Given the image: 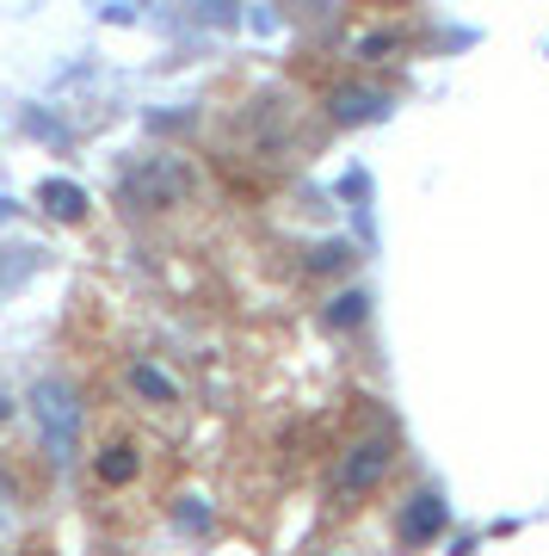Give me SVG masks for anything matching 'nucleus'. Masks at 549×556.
Returning a JSON list of instances; mask_svg holds the SVG:
<instances>
[{
  "mask_svg": "<svg viewBox=\"0 0 549 556\" xmlns=\"http://www.w3.org/2000/svg\"><path fill=\"white\" fill-rule=\"evenodd\" d=\"M25 408H31V427H38L43 457H50V464H75L80 433H87V402H80L75 383L68 378H38L31 396H25Z\"/></svg>",
  "mask_w": 549,
  "mask_h": 556,
  "instance_id": "1",
  "label": "nucleus"
},
{
  "mask_svg": "<svg viewBox=\"0 0 549 556\" xmlns=\"http://www.w3.org/2000/svg\"><path fill=\"white\" fill-rule=\"evenodd\" d=\"M192 186L197 179L179 155H149L118 179V199L130 204V211H174V204L192 199Z\"/></svg>",
  "mask_w": 549,
  "mask_h": 556,
  "instance_id": "2",
  "label": "nucleus"
},
{
  "mask_svg": "<svg viewBox=\"0 0 549 556\" xmlns=\"http://www.w3.org/2000/svg\"><path fill=\"white\" fill-rule=\"evenodd\" d=\"M395 470V439L390 433H371V439H358V445H346L334 464V495L340 501H358V495H371L376 482Z\"/></svg>",
  "mask_w": 549,
  "mask_h": 556,
  "instance_id": "3",
  "label": "nucleus"
},
{
  "mask_svg": "<svg viewBox=\"0 0 549 556\" xmlns=\"http://www.w3.org/2000/svg\"><path fill=\"white\" fill-rule=\"evenodd\" d=\"M142 439H130L124 427H112V433L93 445V482L99 489H112V495H124V489H137L142 482Z\"/></svg>",
  "mask_w": 549,
  "mask_h": 556,
  "instance_id": "4",
  "label": "nucleus"
},
{
  "mask_svg": "<svg viewBox=\"0 0 549 556\" xmlns=\"http://www.w3.org/2000/svg\"><path fill=\"white\" fill-rule=\"evenodd\" d=\"M38 211L50 223H87V211H93V199H87V186L80 179H38Z\"/></svg>",
  "mask_w": 549,
  "mask_h": 556,
  "instance_id": "5",
  "label": "nucleus"
},
{
  "mask_svg": "<svg viewBox=\"0 0 549 556\" xmlns=\"http://www.w3.org/2000/svg\"><path fill=\"white\" fill-rule=\"evenodd\" d=\"M395 532H401V544H432V538L445 532V501L432 495V489L408 495V507H401V519H395Z\"/></svg>",
  "mask_w": 549,
  "mask_h": 556,
  "instance_id": "6",
  "label": "nucleus"
},
{
  "mask_svg": "<svg viewBox=\"0 0 549 556\" xmlns=\"http://www.w3.org/2000/svg\"><path fill=\"white\" fill-rule=\"evenodd\" d=\"M124 383H130V396H142V402H155V408H174L179 402V383L161 371V365H149V358H137L130 371H124Z\"/></svg>",
  "mask_w": 549,
  "mask_h": 556,
  "instance_id": "7",
  "label": "nucleus"
},
{
  "mask_svg": "<svg viewBox=\"0 0 549 556\" xmlns=\"http://www.w3.org/2000/svg\"><path fill=\"white\" fill-rule=\"evenodd\" d=\"M358 321H365V291H340L328 303V328H358Z\"/></svg>",
  "mask_w": 549,
  "mask_h": 556,
  "instance_id": "8",
  "label": "nucleus"
},
{
  "mask_svg": "<svg viewBox=\"0 0 549 556\" xmlns=\"http://www.w3.org/2000/svg\"><path fill=\"white\" fill-rule=\"evenodd\" d=\"M334 112H340V118H371L376 93H334Z\"/></svg>",
  "mask_w": 549,
  "mask_h": 556,
  "instance_id": "9",
  "label": "nucleus"
},
{
  "mask_svg": "<svg viewBox=\"0 0 549 556\" xmlns=\"http://www.w3.org/2000/svg\"><path fill=\"white\" fill-rule=\"evenodd\" d=\"M7 415H13V402H7V396H0V427H7Z\"/></svg>",
  "mask_w": 549,
  "mask_h": 556,
  "instance_id": "10",
  "label": "nucleus"
},
{
  "mask_svg": "<svg viewBox=\"0 0 549 556\" xmlns=\"http://www.w3.org/2000/svg\"><path fill=\"white\" fill-rule=\"evenodd\" d=\"M7 217H13V199H0V223H7Z\"/></svg>",
  "mask_w": 549,
  "mask_h": 556,
  "instance_id": "11",
  "label": "nucleus"
}]
</instances>
